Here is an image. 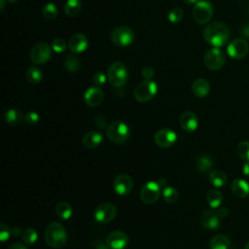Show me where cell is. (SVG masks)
Wrapping results in <instances>:
<instances>
[{"label": "cell", "mask_w": 249, "mask_h": 249, "mask_svg": "<svg viewBox=\"0 0 249 249\" xmlns=\"http://www.w3.org/2000/svg\"><path fill=\"white\" fill-rule=\"evenodd\" d=\"M204 40L214 48L224 46L230 38V30L228 26L222 22L209 23L203 30Z\"/></svg>", "instance_id": "6da1fadb"}, {"label": "cell", "mask_w": 249, "mask_h": 249, "mask_svg": "<svg viewBox=\"0 0 249 249\" xmlns=\"http://www.w3.org/2000/svg\"><path fill=\"white\" fill-rule=\"evenodd\" d=\"M44 237L47 244L53 248H62L67 241L65 229L57 222H52L46 227Z\"/></svg>", "instance_id": "7a4b0ae2"}, {"label": "cell", "mask_w": 249, "mask_h": 249, "mask_svg": "<svg viewBox=\"0 0 249 249\" xmlns=\"http://www.w3.org/2000/svg\"><path fill=\"white\" fill-rule=\"evenodd\" d=\"M107 79L111 86L115 88L124 87L128 79L126 67L120 61L113 62L107 70Z\"/></svg>", "instance_id": "3957f363"}, {"label": "cell", "mask_w": 249, "mask_h": 249, "mask_svg": "<svg viewBox=\"0 0 249 249\" xmlns=\"http://www.w3.org/2000/svg\"><path fill=\"white\" fill-rule=\"evenodd\" d=\"M130 135L128 125L122 121H115L111 123L106 128V136L113 143H124Z\"/></svg>", "instance_id": "277c9868"}, {"label": "cell", "mask_w": 249, "mask_h": 249, "mask_svg": "<svg viewBox=\"0 0 249 249\" xmlns=\"http://www.w3.org/2000/svg\"><path fill=\"white\" fill-rule=\"evenodd\" d=\"M158 91V85L156 82L152 80H145L137 84L134 89L133 94L137 101L139 102H147L150 101Z\"/></svg>", "instance_id": "5b68a950"}, {"label": "cell", "mask_w": 249, "mask_h": 249, "mask_svg": "<svg viewBox=\"0 0 249 249\" xmlns=\"http://www.w3.org/2000/svg\"><path fill=\"white\" fill-rule=\"evenodd\" d=\"M113 44L120 48H125L131 45L134 41L133 30L128 26H118L111 33Z\"/></svg>", "instance_id": "8992f818"}, {"label": "cell", "mask_w": 249, "mask_h": 249, "mask_svg": "<svg viewBox=\"0 0 249 249\" xmlns=\"http://www.w3.org/2000/svg\"><path fill=\"white\" fill-rule=\"evenodd\" d=\"M53 53V48L46 42H39L35 44L30 51V59L35 64H45L47 63Z\"/></svg>", "instance_id": "52a82bcc"}, {"label": "cell", "mask_w": 249, "mask_h": 249, "mask_svg": "<svg viewBox=\"0 0 249 249\" xmlns=\"http://www.w3.org/2000/svg\"><path fill=\"white\" fill-rule=\"evenodd\" d=\"M213 15V8L210 2L206 0L197 1L193 9V18L198 24H204L210 21Z\"/></svg>", "instance_id": "ba28073f"}, {"label": "cell", "mask_w": 249, "mask_h": 249, "mask_svg": "<svg viewBox=\"0 0 249 249\" xmlns=\"http://www.w3.org/2000/svg\"><path fill=\"white\" fill-rule=\"evenodd\" d=\"M203 61L209 70L216 71L225 65L226 56L219 48H212L205 53Z\"/></svg>", "instance_id": "9c48e42d"}, {"label": "cell", "mask_w": 249, "mask_h": 249, "mask_svg": "<svg viewBox=\"0 0 249 249\" xmlns=\"http://www.w3.org/2000/svg\"><path fill=\"white\" fill-rule=\"evenodd\" d=\"M161 188L155 181H149L144 184L140 191V198L146 204H153L160 198Z\"/></svg>", "instance_id": "30bf717a"}, {"label": "cell", "mask_w": 249, "mask_h": 249, "mask_svg": "<svg viewBox=\"0 0 249 249\" xmlns=\"http://www.w3.org/2000/svg\"><path fill=\"white\" fill-rule=\"evenodd\" d=\"M116 215V206L109 202H103L99 204L93 211V217L99 223H109L114 220Z\"/></svg>", "instance_id": "8fae6325"}, {"label": "cell", "mask_w": 249, "mask_h": 249, "mask_svg": "<svg viewBox=\"0 0 249 249\" xmlns=\"http://www.w3.org/2000/svg\"><path fill=\"white\" fill-rule=\"evenodd\" d=\"M248 51L249 47L247 41L241 38L232 40L227 48L228 54L234 59H240L244 57L248 53Z\"/></svg>", "instance_id": "7c38bea8"}, {"label": "cell", "mask_w": 249, "mask_h": 249, "mask_svg": "<svg viewBox=\"0 0 249 249\" xmlns=\"http://www.w3.org/2000/svg\"><path fill=\"white\" fill-rule=\"evenodd\" d=\"M155 143L160 147V148H168L172 146L176 140H177V135L176 133L170 129V128H160L158 130L154 136Z\"/></svg>", "instance_id": "4fadbf2b"}, {"label": "cell", "mask_w": 249, "mask_h": 249, "mask_svg": "<svg viewBox=\"0 0 249 249\" xmlns=\"http://www.w3.org/2000/svg\"><path fill=\"white\" fill-rule=\"evenodd\" d=\"M128 242L127 234L122 231H114L106 238V244L111 249H124L128 245Z\"/></svg>", "instance_id": "5bb4252c"}, {"label": "cell", "mask_w": 249, "mask_h": 249, "mask_svg": "<svg viewBox=\"0 0 249 249\" xmlns=\"http://www.w3.org/2000/svg\"><path fill=\"white\" fill-rule=\"evenodd\" d=\"M133 187L132 178L128 174L118 175L113 183L114 191L120 196H125L130 193Z\"/></svg>", "instance_id": "9a60e30c"}, {"label": "cell", "mask_w": 249, "mask_h": 249, "mask_svg": "<svg viewBox=\"0 0 249 249\" xmlns=\"http://www.w3.org/2000/svg\"><path fill=\"white\" fill-rule=\"evenodd\" d=\"M103 91L102 89L95 86V87H89L84 93V99L87 105L89 107H96L101 104L103 101Z\"/></svg>", "instance_id": "2e32d148"}, {"label": "cell", "mask_w": 249, "mask_h": 249, "mask_svg": "<svg viewBox=\"0 0 249 249\" xmlns=\"http://www.w3.org/2000/svg\"><path fill=\"white\" fill-rule=\"evenodd\" d=\"M89 45L88 38L83 33H76L74 34L68 42V49L73 53H80L87 50Z\"/></svg>", "instance_id": "e0dca14e"}, {"label": "cell", "mask_w": 249, "mask_h": 249, "mask_svg": "<svg viewBox=\"0 0 249 249\" xmlns=\"http://www.w3.org/2000/svg\"><path fill=\"white\" fill-rule=\"evenodd\" d=\"M200 224L202 227L209 231H215L217 230L221 223H220V217L217 214V212L212 210L205 211L200 218Z\"/></svg>", "instance_id": "ac0fdd59"}, {"label": "cell", "mask_w": 249, "mask_h": 249, "mask_svg": "<svg viewBox=\"0 0 249 249\" xmlns=\"http://www.w3.org/2000/svg\"><path fill=\"white\" fill-rule=\"evenodd\" d=\"M180 125L181 127L188 132L195 131L198 125V120L196 115L192 111H185L180 116Z\"/></svg>", "instance_id": "d6986e66"}, {"label": "cell", "mask_w": 249, "mask_h": 249, "mask_svg": "<svg viewBox=\"0 0 249 249\" xmlns=\"http://www.w3.org/2000/svg\"><path fill=\"white\" fill-rule=\"evenodd\" d=\"M102 141H103V135L101 132L97 130L89 131L84 135L82 140L83 145L89 149H92L99 146L102 143Z\"/></svg>", "instance_id": "ffe728a7"}, {"label": "cell", "mask_w": 249, "mask_h": 249, "mask_svg": "<svg viewBox=\"0 0 249 249\" xmlns=\"http://www.w3.org/2000/svg\"><path fill=\"white\" fill-rule=\"evenodd\" d=\"M231 189L232 194L239 198H244L249 195V184L241 178L234 179L231 185Z\"/></svg>", "instance_id": "44dd1931"}, {"label": "cell", "mask_w": 249, "mask_h": 249, "mask_svg": "<svg viewBox=\"0 0 249 249\" xmlns=\"http://www.w3.org/2000/svg\"><path fill=\"white\" fill-rule=\"evenodd\" d=\"M192 90L196 96L202 98L208 95L210 91V85L205 79L198 78L193 83Z\"/></svg>", "instance_id": "7402d4cb"}, {"label": "cell", "mask_w": 249, "mask_h": 249, "mask_svg": "<svg viewBox=\"0 0 249 249\" xmlns=\"http://www.w3.org/2000/svg\"><path fill=\"white\" fill-rule=\"evenodd\" d=\"M230 245L231 240L226 234H217L209 242L210 249H229Z\"/></svg>", "instance_id": "603a6c76"}, {"label": "cell", "mask_w": 249, "mask_h": 249, "mask_svg": "<svg viewBox=\"0 0 249 249\" xmlns=\"http://www.w3.org/2000/svg\"><path fill=\"white\" fill-rule=\"evenodd\" d=\"M208 180L214 187L220 188L226 185L228 178L222 170H212L208 175Z\"/></svg>", "instance_id": "cb8c5ba5"}, {"label": "cell", "mask_w": 249, "mask_h": 249, "mask_svg": "<svg viewBox=\"0 0 249 249\" xmlns=\"http://www.w3.org/2000/svg\"><path fill=\"white\" fill-rule=\"evenodd\" d=\"M206 201L210 207L218 208L223 201V195L220 191L216 189H212L207 193Z\"/></svg>", "instance_id": "d4e9b609"}, {"label": "cell", "mask_w": 249, "mask_h": 249, "mask_svg": "<svg viewBox=\"0 0 249 249\" xmlns=\"http://www.w3.org/2000/svg\"><path fill=\"white\" fill-rule=\"evenodd\" d=\"M56 215L62 220H68L72 216V206L67 201H60L55 206Z\"/></svg>", "instance_id": "484cf974"}, {"label": "cell", "mask_w": 249, "mask_h": 249, "mask_svg": "<svg viewBox=\"0 0 249 249\" xmlns=\"http://www.w3.org/2000/svg\"><path fill=\"white\" fill-rule=\"evenodd\" d=\"M213 165H214V162L212 158H210L207 155H202L198 157L196 160V168L199 172H202V173L208 172L211 170Z\"/></svg>", "instance_id": "4316f807"}, {"label": "cell", "mask_w": 249, "mask_h": 249, "mask_svg": "<svg viewBox=\"0 0 249 249\" xmlns=\"http://www.w3.org/2000/svg\"><path fill=\"white\" fill-rule=\"evenodd\" d=\"M4 119L6 123H8L9 124L15 125V124H18L22 121L23 116L21 112L18 111V109H9L5 112Z\"/></svg>", "instance_id": "83f0119b"}, {"label": "cell", "mask_w": 249, "mask_h": 249, "mask_svg": "<svg viewBox=\"0 0 249 249\" xmlns=\"http://www.w3.org/2000/svg\"><path fill=\"white\" fill-rule=\"evenodd\" d=\"M82 8L80 0H67L64 4V12L68 17H76Z\"/></svg>", "instance_id": "f1b7e54d"}, {"label": "cell", "mask_w": 249, "mask_h": 249, "mask_svg": "<svg viewBox=\"0 0 249 249\" xmlns=\"http://www.w3.org/2000/svg\"><path fill=\"white\" fill-rule=\"evenodd\" d=\"M26 79L29 83L36 85L39 84L43 79V73L36 66H29L26 71Z\"/></svg>", "instance_id": "f546056e"}, {"label": "cell", "mask_w": 249, "mask_h": 249, "mask_svg": "<svg viewBox=\"0 0 249 249\" xmlns=\"http://www.w3.org/2000/svg\"><path fill=\"white\" fill-rule=\"evenodd\" d=\"M64 66L70 73H75L80 68V60L74 54H68L64 59Z\"/></svg>", "instance_id": "4dcf8cb0"}, {"label": "cell", "mask_w": 249, "mask_h": 249, "mask_svg": "<svg viewBox=\"0 0 249 249\" xmlns=\"http://www.w3.org/2000/svg\"><path fill=\"white\" fill-rule=\"evenodd\" d=\"M163 199L168 203H174L177 201L179 197V194L177 190L173 187H165L162 191Z\"/></svg>", "instance_id": "1f68e13d"}, {"label": "cell", "mask_w": 249, "mask_h": 249, "mask_svg": "<svg viewBox=\"0 0 249 249\" xmlns=\"http://www.w3.org/2000/svg\"><path fill=\"white\" fill-rule=\"evenodd\" d=\"M21 237H22V240L24 241V243H26L28 245H31V244L36 242L38 234H37V231H35V229L27 228L22 231Z\"/></svg>", "instance_id": "d6a6232c"}, {"label": "cell", "mask_w": 249, "mask_h": 249, "mask_svg": "<svg viewBox=\"0 0 249 249\" xmlns=\"http://www.w3.org/2000/svg\"><path fill=\"white\" fill-rule=\"evenodd\" d=\"M42 13L44 18H46L47 19H53L57 17L58 10L53 3H48L44 6Z\"/></svg>", "instance_id": "836d02e7"}, {"label": "cell", "mask_w": 249, "mask_h": 249, "mask_svg": "<svg viewBox=\"0 0 249 249\" xmlns=\"http://www.w3.org/2000/svg\"><path fill=\"white\" fill-rule=\"evenodd\" d=\"M237 155L244 160H249V141H242L236 147Z\"/></svg>", "instance_id": "e575fe53"}, {"label": "cell", "mask_w": 249, "mask_h": 249, "mask_svg": "<svg viewBox=\"0 0 249 249\" xmlns=\"http://www.w3.org/2000/svg\"><path fill=\"white\" fill-rule=\"evenodd\" d=\"M184 12L181 8L175 7L168 13V20L171 23H178L183 18Z\"/></svg>", "instance_id": "d590c367"}, {"label": "cell", "mask_w": 249, "mask_h": 249, "mask_svg": "<svg viewBox=\"0 0 249 249\" xmlns=\"http://www.w3.org/2000/svg\"><path fill=\"white\" fill-rule=\"evenodd\" d=\"M68 46L66 45L65 41L61 38H54L52 42V48H53V51L56 52V53H62L66 50Z\"/></svg>", "instance_id": "8d00e7d4"}, {"label": "cell", "mask_w": 249, "mask_h": 249, "mask_svg": "<svg viewBox=\"0 0 249 249\" xmlns=\"http://www.w3.org/2000/svg\"><path fill=\"white\" fill-rule=\"evenodd\" d=\"M40 116L35 111H30L24 115V121L29 124H35L39 122Z\"/></svg>", "instance_id": "74e56055"}, {"label": "cell", "mask_w": 249, "mask_h": 249, "mask_svg": "<svg viewBox=\"0 0 249 249\" xmlns=\"http://www.w3.org/2000/svg\"><path fill=\"white\" fill-rule=\"evenodd\" d=\"M11 230L9 229V227L7 225H5L4 223L0 224V239L1 241H6L10 238L11 236Z\"/></svg>", "instance_id": "f35d334b"}, {"label": "cell", "mask_w": 249, "mask_h": 249, "mask_svg": "<svg viewBox=\"0 0 249 249\" xmlns=\"http://www.w3.org/2000/svg\"><path fill=\"white\" fill-rule=\"evenodd\" d=\"M106 79H107V77L105 76V74H104L103 72H100V71L96 72V73L93 75V78H92L94 85L97 86V87L103 86V85L106 83Z\"/></svg>", "instance_id": "ab89813d"}, {"label": "cell", "mask_w": 249, "mask_h": 249, "mask_svg": "<svg viewBox=\"0 0 249 249\" xmlns=\"http://www.w3.org/2000/svg\"><path fill=\"white\" fill-rule=\"evenodd\" d=\"M141 74H142V77H143L145 80L149 81V80H152L153 77L155 76V71H154V69H153L152 67L146 66V67L143 68Z\"/></svg>", "instance_id": "60d3db41"}, {"label": "cell", "mask_w": 249, "mask_h": 249, "mask_svg": "<svg viewBox=\"0 0 249 249\" xmlns=\"http://www.w3.org/2000/svg\"><path fill=\"white\" fill-rule=\"evenodd\" d=\"M240 33L242 34L243 37L249 39V22L246 23V24H244V25L241 27Z\"/></svg>", "instance_id": "b9f144b4"}, {"label": "cell", "mask_w": 249, "mask_h": 249, "mask_svg": "<svg viewBox=\"0 0 249 249\" xmlns=\"http://www.w3.org/2000/svg\"><path fill=\"white\" fill-rule=\"evenodd\" d=\"M217 214L219 215L220 218H223V217H226L228 214H229V209L227 207H220L217 211Z\"/></svg>", "instance_id": "7bdbcfd3"}, {"label": "cell", "mask_w": 249, "mask_h": 249, "mask_svg": "<svg viewBox=\"0 0 249 249\" xmlns=\"http://www.w3.org/2000/svg\"><path fill=\"white\" fill-rule=\"evenodd\" d=\"M11 234H12L13 236H16V237L19 236L20 234H22L21 229H20L19 227H14V228H12V229H11Z\"/></svg>", "instance_id": "ee69618b"}, {"label": "cell", "mask_w": 249, "mask_h": 249, "mask_svg": "<svg viewBox=\"0 0 249 249\" xmlns=\"http://www.w3.org/2000/svg\"><path fill=\"white\" fill-rule=\"evenodd\" d=\"M8 249H27L25 245H23L22 243L20 242H16V243H13L12 245H10V247Z\"/></svg>", "instance_id": "f6af8a7d"}, {"label": "cell", "mask_w": 249, "mask_h": 249, "mask_svg": "<svg viewBox=\"0 0 249 249\" xmlns=\"http://www.w3.org/2000/svg\"><path fill=\"white\" fill-rule=\"evenodd\" d=\"M242 173H243L245 176H248V177H249V160L246 161V162L243 164Z\"/></svg>", "instance_id": "bcb514c9"}, {"label": "cell", "mask_w": 249, "mask_h": 249, "mask_svg": "<svg viewBox=\"0 0 249 249\" xmlns=\"http://www.w3.org/2000/svg\"><path fill=\"white\" fill-rule=\"evenodd\" d=\"M157 182H158V184L160 185V187L161 189H162L163 187L165 188V185H166V180H165V179H163V178H160V179H159Z\"/></svg>", "instance_id": "7dc6e473"}, {"label": "cell", "mask_w": 249, "mask_h": 249, "mask_svg": "<svg viewBox=\"0 0 249 249\" xmlns=\"http://www.w3.org/2000/svg\"><path fill=\"white\" fill-rule=\"evenodd\" d=\"M108 245L107 244H103V243H99L97 246H96V249H108Z\"/></svg>", "instance_id": "c3c4849f"}, {"label": "cell", "mask_w": 249, "mask_h": 249, "mask_svg": "<svg viewBox=\"0 0 249 249\" xmlns=\"http://www.w3.org/2000/svg\"><path fill=\"white\" fill-rule=\"evenodd\" d=\"M183 1L187 5H194V4H196L197 2V0H183Z\"/></svg>", "instance_id": "681fc988"}, {"label": "cell", "mask_w": 249, "mask_h": 249, "mask_svg": "<svg viewBox=\"0 0 249 249\" xmlns=\"http://www.w3.org/2000/svg\"><path fill=\"white\" fill-rule=\"evenodd\" d=\"M5 2H6V0H0V11H1V12L4 10Z\"/></svg>", "instance_id": "f907efd6"}, {"label": "cell", "mask_w": 249, "mask_h": 249, "mask_svg": "<svg viewBox=\"0 0 249 249\" xmlns=\"http://www.w3.org/2000/svg\"><path fill=\"white\" fill-rule=\"evenodd\" d=\"M6 1H7V2H9V3H12V4H13V3H16V2H18V0H6Z\"/></svg>", "instance_id": "816d5d0a"}, {"label": "cell", "mask_w": 249, "mask_h": 249, "mask_svg": "<svg viewBox=\"0 0 249 249\" xmlns=\"http://www.w3.org/2000/svg\"><path fill=\"white\" fill-rule=\"evenodd\" d=\"M244 249H249V241L246 243V245H245V247H244Z\"/></svg>", "instance_id": "f5cc1de1"}]
</instances>
